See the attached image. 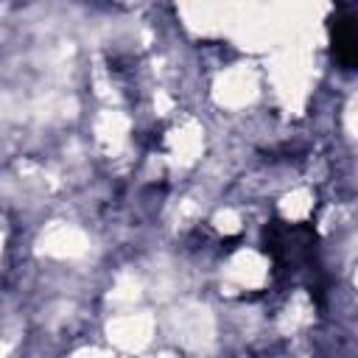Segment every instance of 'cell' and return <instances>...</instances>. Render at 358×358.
<instances>
[{
  "instance_id": "6da1fadb",
  "label": "cell",
  "mask_w": 358,
  "mask_h": 358,
  "mask_svg": "<svg viewBox=\"0 0 358 358\" xmlns=\"http://www.w3.org/2000/svg\"><path fill=\"white\" fill-rule=\"evenodd\" d=\"M333 42H336V59L350 70L358 59V39H355L350 20H336V39Z\"/></svg>"
}]
</instances>
